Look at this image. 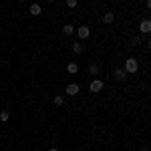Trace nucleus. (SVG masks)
<instances>
[{"label":"nucleus","mask_w":151,"mask_h":151,"mask_svg":"<svg viewBox=\"0 0 151 151\" xmlns=\"http://www.w3.org/2000/svg\"><path fill=\"white\" fill-rule=\"evenodd\" d=\"M139 30L143 32V35H149V30H151V20H149V18H143V20H141Z\"/></svg>","instance_id":"5"},{"label":"nucleus","mask_w":151,"mask_h":151,"mask_svg":"<svg viewBox=\"0 0 151 151\" xmlns=\"http://www.w3.org/2000/svg\"><path fill=\"white\" fill-rule=\"evenodd\" d=\"M75 32H77V36H79L81 40H85V38H89V36H91V28L83 24V26H79V28H75Z\"/></svg>","instance_id":"3"},{"label":"nucleus","mask_w":151,"mask_h":151,"mask_svg":"<svg viewBox=\"0 0 151 151\" xmlns=\"http://www.w3.org/2000/svg\"><path fill=\"white\" fill-rule=\"evenodd\" d=\"M47 2H57V0H47Z\"/></svg>","instance_id":"17"},{"label":"nucleus","mask_w":151,"mask_h":151,"mask_svg":"<svg viewBox=\"0 0 151 151\" xmlns=\"http://www.w3.org/2000/svg\"><path fill=\"white\" fill-rule=\"evenodd\" d=\"M89 73H91L93 77H97V75H99V65H97V63H91V65H89Z\"/></svg>","instance_id":"12"},{"label":"nucleus","mask_w":151,"mask_h":151,"mask_svg":"<svg viewBox=\"0 0 151 151\" xmlns=\"http://www.w3.org/2000/svg\"><path fill=\"white\" fill-rule=\"evenodd\" d=\"M65 91H67V95H70V97H75V95H79V91H81V87H79L77 83H69Z\"/></svg>","instance_id":"4"},{"label":"nucleus","mask_w":151,"mask_h":151,"mask_svg":"<svg viewBox=\"0 0 151 151\" xmlns=\"http://www.w3.org/2000/svg\"><path fill=\"white\" fill-rule=\"evenodd\" d=\"M103 22L105 24H113L115 22V14H113V12H105L103 14Z\"/></svg>","instance_id":"8"},{"label":"nucleus","mask_w":151,"mask_h":151,"mask_svg":"<svg viewBox=\"0 0 151 151\" xmlns=\"http://www.w3.org/2000/svg\"><path fill=\"white\" fill-rule=\"evenodd\" d=\"M139 151H149V149H139Z\"/></svg>","instance_id":"18"},{"label":"nucleus","mask_w":151,"mask_h":151,"mask_svg":"<svg viewBox=\"0 0 151 151\" xmlns=\"http://www.w3.org/2000/svg\"><path fill=\"white\" fill-rule=\"evenodd\" d=\"M48 151H58V149H57V147H52V149H48Z\"/></svg>","instance_id":"16"},{"label":"nucleus","mask_w":151,"mask_h":151,"mask_svg":"<svg viewBox=\"0 0 151 151\" xmlns=\"http://www.w3.org/2000/svg\"><path fill=\"white\" fill-rule=\"evenodd\" d=\"M113 77H115V81H127V73H125L123 69H115Z\"/></svg>","instance_id":"7"},{"label":"nucleus","mask_w":151,"mask_h":151,"mask_svg":"<svg viewBox=\"0 0 151 151\" xmlns=\"http://www.w3.org/2000/svg\"><path fill=\"white\" fill-rule=\"evenodd\" d=\"M8 111H0V121H8Z\"/></svg>","instance_id":"15"},{"label":"nucleus","mask_w":151,"mask_h":151,"mask_svg":"<svg viewBox=\"0 0 151 151\" xmlns=\"http://www.w3.org/2000/svg\"><path fill=\"white\" fill-rule=\"evenodd\" d=\"M63 35L65 36H73L75 35V26H73V24H65V26H63Z\"/></svg>","instance_id":"9"},{"label":"nucleus","mask_w":151,"mask_h":151,"mask_svg":"<svg viewBox=\"0 0 151 151\" xmlns=\"http://www.w3.org/2000/svg\"><path fill=\"white\" fill-rule=\"evenodd\" d=\"M67 70H69L70 75H77V73H79V65H77V63H69V65H67Z\"/></svg>","instance_id":"11"},{"label":"nucleus","mask_w":151,"mask_h":151,"mask_svg":"<svg viewBox=\"0 0 151 151\" xmlns=\"http://www.w3.org/2000/svg\"><path fill=\"white\" fill-rule=\"evenodd\" d=\"M65 4H67L69 8H77V4H79V0H65Z\"/></svg>","instance_id":"14"},{"label":"nucleus","mask_w":151,"mask_h":151,"mask_svg":"<svg viewBox=\"0 0 151 151\" xmlns=\"http://www.w3.org/2000/svg\"><path fill=\"white\" fill-rule=\"evenodd\" d=\"M28 12H30V16H40V14H42V6L35 2V4L28 6Z\"/></svg>","instance_id":"6"},{"label":"nucleus","mask_w":151,"mask_h":151,"mask_svg":"<svg viewBox=\"0 0 151 151\" xmlns=\"http://www.w3.org/2000/svg\"><path fill=\"white\" fill-rule=\"evenodd\" d=\"M103 87H105V83L101 81V79H93V81L89 83V91H91V93H101Z\"/></svg>","instance_id":"2"},{"label":"nucleus","mask_w":151,"mask_h":151,"mask_svg":"<svg viewBox=\"0 0 151 151\" xmlns=\"http://www.w3.org/2000/svg\"><path fill=\"white\" fill-rule=\"evenodd\" d=\"M73 52H75V55H83V52H85V45H83V42H75V45H73Z\"/></svg>","instance_id":"10"},{"label":"nucleus","mask_w":151,"mask_h":151,"mask_svg":"<svg viewBox=\"0 0 151 151\" xmlns=\"http://www.w3.org/2000/svg\"><path fill=\"white\" fill-rule=\"evenodd\" d=\"M52 103L57 105V107H63V105H65V97H60V95H57V97L52 99Z\"/></svg>","instance_id":"13"},{"label":"nucleus","mask_w":151,"mask_h":151,"mask_svg":"<svg viewBox=\"0 0 151 151\" xmlns=\"http://www.w3.org/2000/svg\"><path fill=\"white\" fill-rule=\"evenodd\" d=\"M137 69H139V63H137V58H127L125 60V73L127 75H133V73H137Z\"/></svg>","instance_id":"1"}]
</instances>
